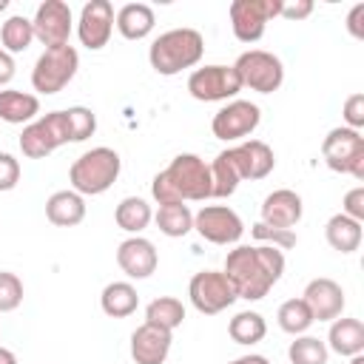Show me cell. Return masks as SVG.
<instances>
[{"label": "cell", "mask_w": 364, "mask_h": 364, "mask_svg": "<svg viewBox=\"0 0 364 364\" xmlns=\"http://www.w3.org/2000/svg\"><path fill=\"white\" fill-rule=\"evenodd\" d=\"M262 122V111L256 102L250 100H230L228 105H222L213 119H210V131L216 139H225V142H236V139H245L250 136Z\"/></svg>", "instance_id": "4fadbf2b"}, {"label": "cell", "mask_w": 364, "mask_h": 364, "mask_svg": "<svg viewBox=\"0 0 364 364\" xmlns=\"http://www.w3.org/2000/svg\"><path fill=\"white\" fill-rule=\"evenodd\" d=\"M0 364H17V355L9 347H0Z\"/></svg>", "instance_id": "f6af8a7d"}, {"label": "cell", "mask_w": 364, "mask_h": 364, "mask_svg": "<svg viewBox=\"0 0 364 364\" xmlns=\"http://www.w3.org/2000/svg\"><path fill=\"white\" fill-rule=\"evenodd\" d=\"M361 222H355V219H350V216H344V213H336V216H330L327 219V225H324V239H327V245L333 247V250H338V253H353V250H358L361 247Z\"/></svg>", "instance_id": "484cf974"}, {"label": "cell", "mask_w": 364, "mask_h": 364, "mask_svg": "<svg viewBox=\"0 0 364 364\" xmlns=\"http://www.w3.org/2000/svg\"><path fill=\"white\" fill-rule=\"evenodd\" d=\"M119 171H122V159L114 148H105V145L91 148L71 162V171H68L71 191H77L80 196H100L117 182Z\"/></svg>", "instance_id": "277c9868"}, {"label": "cell", "mask_w": 364, "mask_h": 364, "mask_svg": "<svg viewBox=\"0 0 364 364\" xmlns=\"http://www.w3.org/2000/svg\"><path fill=\"white\" fill-rule=\"evenodd\" d=\"M188 296H191V304L205 316H216V313L228 310L239 299L233 284H230V279L222 270H199V273H193L191 282H188Z\"/></svg>", "instance_id": "9c48e42d"}, {"label": "cell", "mask_w": 364, "mask_h": 364, "mask_svg": "<svg viewBox=\"0 0 364 364\" xmlns=\"http://www.w3.org/2000/svg\"><path fill=\"white\" fill-rule=\"evenodd\" d=\"M117 264H119V270L128 279H148L156 270L159 256H156L154 242H148L142 236H131V239L119 242V247H117Z\"/></svg>", "instance_id": "d6986e66"}, {"label": "cell", "mask_w": 364, "mask_h": 364, "mask_svg": "<svg viewBox=\"0 0 364 364\" xmlns=\"http://www.w3.org/2000/svg\"><path fill=\"white\" fill-rule=\"evenodd\" d=\"M282 0H233L230 3V28L239 43H256L264 34V26L279 17Z\"/></svg>", "instance_id": "8fae6325"}, {"label": "cell", "mask_w": 364, "mask_h": 364, "mask_svg": "<svg viewBox=\"0 0 364 364\" xmlns=\"http://www.w3.org/2000/svg\"><path fill=\"white\" fill-rule=\"evenodd\" d=\"M100 307L111 318H128L139 307V293L131 282H111L100 293Z\"/></svg>", "instance_id": "d4e9b609"}, {"label": "cell", "mask_w": 364, "mask_h": 364, "mask_svg": "<svg viewBox=\"0 0 364 364\" xmlns=\"http://www.w3.org/2000/svg\"><path fill=\"white\" fill-rule=\"evenodd\" d=\"M304 213V205H301V196L290 188H279L273 193L264 196L262 202V222L270 225V228H284V230H293L299 225Z\"/></svg>", "instance_id": "ffe728a7"}, {"label": "cell", "mask_w": 364, "mask_h": 364, "mask_svg": "<svg viewBox=\"0 0 364 364\" xmlns=\"http://www.w3.org/2000/svg\"><path fill=\"white\" fill-rule=\"evenodd\" d=\"M9 9V0H0V11H6Z\"/></svg>", "instance_id": "7dc6e473"}, {"label": "cell", "mask_w": 364, "mask_h": 364, "mask_svg": "<svg viewBox=\"0 0 364 364\" xmlns=\"http://www.w3.org/2000/svg\"><path fill=\"white\" fill-rule=\"evenodd\" d=\"M310 14H313V3H310V0H296V3H284V0H282L279 17H284V20H304V17H310Z\"/></svg>", "instance_id": "60d3db41"}, {"label": "cell", "mask_w": 364, "mask_h": 364, "mask_svg": "<svg viewBox=\"0 0 364 364\" xmlns=\"http://www.w3.org/2000/svg\"><path fill=\"white\" fill-rule=\"evenodd\" d=\"M344 122L353 131H361L364 128V94L361 91H355V94H350L344 100Z\"/></svg>", "instance_id": "74e56055"}, {"label": "cell", "mask_w": 364, "mask_h": 364, "mask_svg": "<svg viewBox=\"0 0 364 364\" xmlns=\"http://www.w3.org/2000/svg\"><path fill=\"white\" fill-rule=\"evenodd\" d=\"M205 54V37L196 28H171L159 34L148 48V63L156 74L173 77L185 68H193Z\"/></svg>", "instance_id": "3957f363"}, {"label": "cell", "mask_w": 364, "mask_h": 364, "mask_svg": "<svg viewBox=\"0 0 364 364\" xmlns=\"http://www.w3.org/2000/svg\"><path fill=\"white\" fill-rule=\"evenodd\" d=\"M276 321H279V327L284 333L304 336L310 330V324H313V313L304 304V299H287V301H282V307L276 313Z\"/></svg>", "instance_id": "d6a6232c"}, {"label": "cell", "mask_w": 364, "mask_h": 364, "mask_svg": "<svg viewBox=\"0 0 364 364\" xmlns=\"http://www.w3.org/2000/svg\"><path fill=\"white\" fill-rule=\"evenodd\" d=\"M68 142H71V131L65 111H48L34 122H28L20 134V151L28 159H46L48 154H54L60 145Z\"/></svg>", "instance_id": "8992f818"}, {"label": "cell", "mask_w": 364, "mask_h": 364, "mask_svg": "<svg viewBox=\"0 0 364 364\" xmlns=\"http://www.w3.org/2000/svg\"><path fill=\"white\" fill-rule=\"evenodd\" d=\"M327 350H333L344 358L364 353V324L358 318H344V316L333 318L330 333H327Z\"/></svg>", "instance_id": "44dd1931"}, {"label": "cell", "mask_w": 364, "mask_h": 364, "mask_svg": "<svg viewBox=\"0 0 364 364\" xmlns=\"http://www.w3.org/2000/svg\"><path fill=\"white\" fill-rule=\"evenodd\" d=\"M327 344L316 336H296V341H290L287 347L290 364H327Z\"/></svg>", "instance_id": "836d02e7"}, {"label": "cell", "mask_w": 364, "mask_h": 364, "mask_svg": "<svg viewBox=\"0 0 364 364\" xmlns=\"http://www.w3.org/2000/svg\"><path fill=\"white\" fill-rule=\"evenodd\" d=\"M151 219H154V210L142 196H125L114 210L117 228H122L125 233H134V236H139L151 225Z\"/></svg>", "instance_id": "4316f807"}, {"label": "cell", "mask_w": 364, "mask_h": 364, "mask_svg": "<svg viewBox=\"0 0 364 364\" xmlns=\"http://www.w3.org/2000/svg\"><path fill=\"white\" fill-rule=\"evenodd\" d=\"M228 336H230L236 344H245V347L259 344V341L267 336V321H264L262 313H256V310H242V313H236V316L230 318Z\"/></svg>", "instance_id": "f546056e"}, {"label": "cell", "mask_w": 364, "mask_h": 364, "mask_svg": "<svg viewBox=\"0 0 364 364\" xmlns=\"http://www.w3.org/2000/svg\"><path fill=\"white\" fill-rule=\"evenodd\" d=\"M210 168V185H213V199H228L236 193L242 176L236 171V162L230 156V151H222L216 154V159L208 165Z\"/></svg>", "instance_id": "83f0119b"}, {"label": "cell", "mask_w": 364, "mask_h": 364, "mask_svg": "<svg viewBox=\"0 0 364 364\" xmlns=\"http://www.w3.org/2000/svg\"><path fill=\"white\" fill-rule=\"evenodd\" d=\"M341 213L355 219V222H364V185L353 188L344 193V202H341Z\"/></svg>", "instance_id": "ab89813d"}, {"label": "cell", "mask_w": 364, "mask_h": 364, "mask_svg": "<svg viewBox=\"0 0 364 364\" xmlns=\"http://www.w3.org/2000/svg\"><path fill=\"white\" fill-rule=\"evenodd\" d=\"M77 68H80V54L74 46L46 48L31 68V85L40 94H60L74 80Z\"/></svg>", "instance_id": "5b68a950"}, {"label": "cell", "mask_w": 364, "mask_h": 364, "mask_svg": "<svg viewBox=\"0 0 364 364\" xmlns=\"http://www.w3.org/2000/svg\"><path fill=\"white\" fill-rule=\"evenodd\" d=\"M250 236L262 245H270V247H279V250H290L296 247V233L293 230H284V228H270L264 222H256L250 228Z\"/></svg>", "instance_id": "d590c367"}, {"label": "cell", "mask_w": 364, "mask_h": 364, "mask_svg": "<svg viewBox=\"0 0 364 364\" xmlns=\"http://www.w3.org/2000/svg\"><path fill=\"white\" fill-rule=\"evenodd\" d=\"M171 341H173L171 330L142 321L131 333V358L136 364H165V358L171 353Z\"/></svg>", "instance_id": "e0dca14e"}, {"label": "cell", "mask_w": 364, "mask_h": 364, "mask_svg": "<svg viewBox=\"0 0 364 364\" xmlns=\"http://www.w3.org/2000/svg\"><path fill=\"white\" fill-rule=\"evenodd\" d=\"M321 156L330 171L350 173L358 182H364V136H361V131H353L347 125L333 128L321 142Z\"/></svg>", "instance_id": "52a82bcc"}, {"label": "cell", "mask_w": 364, "mask_h": 364, "mask_svg": "<svg viewBox=\"0 0 364 364\" xmlns=\"http://www.w3.org/2000/svg\"><path fill=\"white\" fill-rule=\"evenodd\" d=\"M188 91L199 102H222L242 91V80L233 65H202L191 71Z\"/></svg>", "instance_id": "30bf717a"}, {"label": "cell", "mask_w": 364, "mask_h": 364, "mask_svg": "<svg viewBox=\"0 0 364 364\" xmlns=\"http://www.w3.org/2000/svg\"><path fill=\"white\" fill-rule=\"evenodd\" d=\"M222 273L230 279L239 299L259 301L282 279L284 253L270 245H236L233 250H228Z\"/></svg>", "instance_id": "6da1fadb"}, {"label": "cell", "mask_w": 364, "mask_h": 364, "mask_svg": "<svg viewBox=\"0 0 364 364\" xmlns=\"http://www.w3.org/2000/svg\"><path fill=\"white\" fill-rule=\"evenodd\" d=\"M239 80H242V88L247 85L250 91H259V94H273L282 88L284 82V65L276 54L264 51V48H250L245 54H239V60L233 63Z\"/></svg>", "instance_id": "ba28073f"}, {"label": "cell", "mask_w": 364, "mask_h": 364, "mask_svg": "<svg viewBox=\"0 0 364 364\" xmlns=\"http://www.w3.org/2000/svg\"><path fill=\"white\" fill-rule=\"evenodd\" d=\"M301 299H304V304L310 307L313 321H333V318L341 316V310H344V304H347L341 284L333 282V279H327V276H318V279L307 282Z\"/></svg>", "instance_id": "2e32d148"}, {"label": "cell", "mask_w": 364, "mask_h": 364, "mask_svg": "<svg viewBox=\"0 0 364 364\" xmlns=\"http://www.w3.org/2000/svg\"><path fill=\"white\" fill-rule=\"evenodd\" d=\"M114 34V6L108 0H88L77 20V37L88 51H100L108 46Z\"/></svg>", "instance_id": "9a60e30c"}, {"label": "cell", "mask_w": 364, "mask_h": 364, "mask_svg": "<svg viewBox=\"0 0 364 364\" xmlns=\"http://www.w3.org/2000/svg\"><path fill=\"white\" fill-rule=\"evenodd\" d=\"M230 364H270L264 355H259V353H250V355H239V358H233Z\"/></svg>", "instance_id": "ee69618b"}, {"label": "cell", "mask_w": 364, "mask_h": 364, "mask_svg": "<svg viewBox=\"0 0 364 364\" xmlns=\"http://www.w3.org/2000/svg\"><path fill=\"white\" fill-rule=\"evenodd\" d=\"M17 182H20V162L11 154L0 151V191H11L17 188Z\"/></svg>", "instance_id": "f35d334b"}, {"label": "cell", "mask_w": 364, "mask_h": 364, "mask_svg": "<svg viewBox=\"0 0 364 364\" xmlns=\"http://www.w3.org/2000/svg\"><path fill=\"white\" fill-rule=\"evenodd\" d=\"M37 114H40L37 94L14 91V88L0 91V119L3 122H9V125H28V122L37 119Z\"/></svg>", "instance_id": "cb8c5ba5"}, {"label": "cell", "mask_w": 364, "mask_h": 364, "mask_svg": "<svg viewBox=\"0 0 364 364\" xmlns=\"http://www.w3.org/2000/svg\"><path fill=\"white\" fill-rule=\"evenodd\" d=\"M151 196L156 205L173 202H205L213 199L210 168L196 154H176L165 171H159L151 182Z\"/></svg>", "instance_id": "7a4b0ae2"}, {"label": "cell", "mask_w": 364, "mask_h": 364, "mask_svg": "<svg viewBox=\"0 0 364 364\" xmlns=\"http://www.w3.org/2000/svg\"><path fill=\"white\" fill-rule=\"evenodd\" d=\"M114 26L125 40H145L154 31L156 17H154V9L148 3H125L114 14Z\"/></svg>", "instance_id": "7402d4cb"}, {"label": "cell", "mask_w": 364, "mask_h": 364, "mask_svg": "<svg viewBox=\"0 0 364 364\" xmlns=\"http://www.w3.org/2000/svg\"><path fill=\"white\" fill-rule=\"evenodd\" d=\"M23 301V282L11 270H0V313L17 310Z\"/></svg>", "instance_id": "8d00e7d4"}, {"label": "cell", "mask_w": 364, "mask_h": 364, "mask_svg": "<svg viewBox=\"0 0 364 364\" xmlns=\"http://www.w3.org/2000/svg\"><path fill=\"white\" fill-rule=\"evenodd\" d=\"M350 364H364V353H358V355H353V358H350Z\"/></svg>", "instance_id": "bcb514c9"}, {"label": "cell", "mask_w": 364, "mask_h": 364, "mask_svg": "<svg viewBox=\"0 0 364 364\" xmlns=\"http://www.w3.org/2000/svg\"><path fill=\"white\" fill-rule=\"evenodd\" d=\"M145 321L173 333L185 321V304L179 299H173V296H159L145 307Z\"/></svg>", "instance_id": "4dcf8cb0"}, {"label": "cell", "mask_w": 364, "mask_h": 364, "mask_svg": "<svg viewBox=\"0 0 364 364\" xmlns=\"http://www.w3.org/2000/svg\"><path fill=\"white\" fill-rule=\"evenodd\" d=\"M228 151H230L242 179H264L276 168V154L262 139H245V142H239Z\"/></svg>", "instance_id": "ac0fdd59"}, {"label": "cell", "mask_w": 364, "mask_h": 364, "mask_svg": "<svg viewBox=\"0 0 364 364\" xmlns=\"http://www.w3.org/2000/svg\"><path fill=\"white\" fill-rule=\"evenodd\" d=\"M14 68H17V65H14V57H11L9 51H3V48H0V88L11 82Z\"/></svg>", "instance_id": "7bdbcfd3"}, {"label": "cell", "mask_w": 364, "mask_h": 364, "mask_svg": "<svg viewBox=\"0 0 364 364\" xmlns=\"http://www.w3.org/2000/svg\"><path fill=\"white\" fill-rule=\"evenodd\" d=\"M31 40H34V26H31V20L23 17V14H11V17L3 23V28H0V43H3L0 48L9 51V54L26 51V48L31 46Z\"/></svg>", "instance_id": "1f68e13d"}, {"label": "cell", "mask_w": 364, "mask_h": 364, "mask_svg": "<svg viewBox=\"0 0 364 364\" xmlns=\"http://www.w3.org/2000/svg\"><path fill=\"white\" fill-rule=\"evenodd\" d=\"M361 17H364V3H355L353 9H350V14H347V31L353 34V37H364V26H361Z\"/></svg>", "instance_id": "b9f144b4"}, {"label": "cell", "mask_w": 364, "mask_h": 364, "mask_svg": "<svg viewBox=\"0 0 364 364\" xmlns=\"http://www.w3.org/2000/svg\"><path fill=\"white\" fill-rule=\"evenodd\" d=\"M68 117V131H71V142H82L97 131V114L85 105H74L65 111Z\"/></svg>", "instance_id": "e575fe53"}, {"label": "cell", "mask_w": 364, "mask_h": 364, "mask_svg": "<svg viewBox=\"0 0 364 364\" xmlns=\"http://www.w3.org/2000/svg\"><path fill=\"white\" fill-rule=\"evenodd\" d=\"M156 219V228L159 233L171 236V239H179V236H188L193 230V213L185 202H173V205H159V210L154 213Z\"/></svg>", "instance_id": "f1b7e54d"}, {"label": "cell", "mask_w": 364, "mask_h": 364, "mask_svg": "<svg viewBox=\"0 0 364 364\" xmlns=\"http://www.w3.org/2000/svg\"><path fill=\"white\" fill-rule=\"evenodd\" d=\"M193 230L210 245H236L245 233V225L228 205H202L193 213Z\"/></svg>", "instance_id": "7c38bea8"}, {"label": "cell", "mask_w": 364, "mask_h": 364, "mask_svg": "<svg viewBox=\"0 0 364 364\" xmlns=\"http://www.w3.org/2000/svg\"><path fill=\"white\" fill-rule=\"evenodd\" d=\"M46 219L57 228H74L85 219V199L77 191H57L46 199Z\"/></svg>", "instance_id": "603a6c76"}, {"label": "cell", "mask_w": 364, "mask_h": 364, "mask_svg": "<svg viewBox=\"0 0 364 364\" xmlns=\"http://www.w3.org/2000/svg\"><path fill=\"white\" fill-rule=\"evenodd\" d=\"M34 40H40L46 48H57V46H68L71 28H74V14L71 6L65 0H46L37 6L34 17Z\"/></svg>", "instance_id": "5bb4252c"}]
</instances>
